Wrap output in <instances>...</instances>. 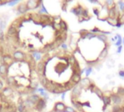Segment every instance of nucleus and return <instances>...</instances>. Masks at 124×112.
<instances>
[{"mask_svg": "<svg viewBox=\"0 0 124 112\" xmlns=\"http://www.w3.org/2000/svg\"><path fill=\"white\" fill-rule=\"evenodd\" d=\"M110 99L111 100H112V102L115 104V105H120L122 102V99L120 97V96L116 95V94H112L110 95Z\"/></svg>", "mask_w": 124, "mask_h": 112, "instance_id": "nucleus-1", "label": "nucleus"}, {"mask_svg": "<svg viewBox=\"0 0 124 112\" xmlns=\"http://www.w3.org/2000/svg\"><path fill=\"white\" fill-rule=\"evenodd\" d=\"M83 7L81 6H78V7H73L71 9V12L75 14L77 16H81L82 15V13H83Z\"/></svg>", "mask_w": 124, "mask_h": 112, "instance_id": "nucleus-2", "label": "nucleus"}, {"mask_svg": "<svg viewBox=\"0 0 124 112\" xmlns=\"http://www.w3.org/2000/svg\"><path fill=\"white\" fill-rule=\"evenodd\" d=\"M66 106L65 105V104L62 102H58L55 104V109L57 111H65Z\"/></svg>", "mask_w": 124, "mask_h": 112, "instance_id": "nucleus-3", "label": "nucleus"}, {"mask_svg": "<svg viewBox=\"0 0 124 112\" xmlns=\"http://www.w3.org/2000/svg\"><path fill=\"white\" fill-rule=\"evenodd\" d=\"M81 92V86L79 85L78 87H75L73 89L72 95H73V97H78V96L80 95Z\"/></svg>", "mask_w": 124, "mask_h": 112, "instance_id": "nucleus-4", "label": "nucleus"}, {"mask_svg": "<svg viewBox=\"0 0 124 112\" xmlns=\"http://www.w3.org/2000/svg\"><path fill=\"white\" fill-rule=\"evenodd\" d=\"M13 57H14V58H15L17 60H23L25 58V55L23 52H22L21 51H16L14 52Z\"/></svg>", "mask_w": 124, "mask_h": 112, "instance_id": "nucleus-5", "label": "nucleus"}, {"mask_svg": "<svg viewBox=\"0 0 124 112\" xmlns=\"http://www.w3.org/2000/svg\"><path fill=\"white\" fill-rule=\"evenodd\" d=\"M90 80L88 79V78H85V79H82L81 81V82H80V86H81V87L82 88V87H89V86L90 85Z\"/></svg>", "mask_w": 124, "mask_h": 112, "instance_id": "nucleus-6", "label": "nucleus"}, {"mask_svg": "<svg viewBox=\"0 0 124 112\" xmlns=\"http://www.w3.org/2000/svg\"><path fill=\"white\" fill-rule=\"evenodd\" d=\"M71 81L75 82L76 84H78L81 81V75H80V74H73Z\"/></svg>", "mask_w": 124, "mask_h": 112, "instance_id": "nucleus-7", "label": "nucleus"}, {"mask_svg": "<svg viewBox=\"0 0 124 112\" xmlns=\"http://www.w3.org/2000/svg\"><path fill=\"white\" fill-rule=\"evenodd\" d=\"M18 10L21 13H25L28 10V8L27 5H21L18 7Z\"/></svg>", "mask_w": 124, "mask_h": 112, "instance_id": "nucleus-8", "label": "nucleus"}, {"mask_svg": "<svg viewBox=\"0 0 124 112\" xmlns=\"http://www.w3.org/2000/svg\"><path fill=\"white\" fill-rule=\"evenodd\" d=\"M107 52H108V51H107V47H104V48L102 50V51L101 52V53L99 54V56L98 59H99V60H101V59H103V58H106V56L107 55Z\"/></svg>", "mask_w": 124, "mask_h": 112, "instance_id": "nucleus-9", "label": "nucleus"}, {"mask_svg": "<svg viewBox=\"0 0 124 112\" xmlns=\"http://www.w3.org/2000/svg\"><path fill=\"white\" fill-rule=\"evenodd\" d=\"M27 7L28 9H34L37 7V2L36 1H28L27 2Z\"/></svg>", "mask_w": 124, "mask_h": 112, "instance_id": "nucleus-10", "label": "nucleus"}, {"mask_svg": "<svg viewBox=\"0 0 124 112\" xmlns=\"http://www.w3.org/2000/svg\"><path fill=\"white\" fill-rule=\"evenodd\" d=\"M102 100L104 103V105H106L107 106L108 105L110 104V102H111V99L110 97H107V96H103L102 97Z\"/></svg>", "mask_w": 124, "mask_h": 112, "instance_id": "nucleus-11", "label": "nucleus"}, {"mask_svg": "<svg viewBox=\"0 0 124 112\" xmlns=\"http://www.w3.org/2000/svg\"><path fill=\"white\" fill-rule=\"evenodd\" d=\"M45 101L44 99H40L38 102V104H37V108L39 110H41L42 108H44L45 107Z\"/></svg>", "mask_w": 124, "mask_h": 112, "instance_id": "nucleus-12", "label": "nucleus"}, {"mask_svg": "<svg viewBox=\"0 0 124 112\" xmlns=\"http://www.w3.org/2000/svg\"><path fill=\"white\" fill-rule=\"evenodd\" d=\"M96 38L99 39V40H101L102 42H103L104 43H106V42L107 41V37L106 35L103 34H97L96 35Z\"/></svg>", "mask_w": 124, "mask_h": 112, "instance_id": "nucleus-13", "label": "nucleus"}, {"mask_svg": "<svg viewBox=\"0 0 124 112\" xmlns=\"http://www.w3.org/2000/svg\"><path fill=\"white\" fill-rule=\"evenodd\" d=\"M40 99H39V97L38 96V95H32L31 97H30V98H29V100L33 103V104H34V103H38L39 102V100Z\"/></svg>", "mask_w": 124, "mask_h": 112, "instance_id": "nucleus-14", "label": "nucleus"}, {"mask_svg": "<svg viewBox=\"0 0 124 112\" xmlns=\"http://www.w3.org/2000/svg\"><path fill=\"white\" fill-rule=\"evenodd\" d=\"M94 92H95V94H96L98 97H99L100 98H102V97H103V93H102V92L101 91V90H99V88L95 87V89H94Z\"/></svg>", "mask_w": 124, "mask_h": 112, "instance_id": "nucleus-15", "label": "nucleus"}, {"mask_svg": "<svg viewBox=\"0 0 124 112\" xmlns=\"http://www.w3.org/2000/svg\"><path fill=\"white\" fill-rule=\"evenodd\" d=\"M112 112H123V108L120 105H115L112 107Z\"/></svg>", "mask_w": 124, "mask_h": 112, "instance_id": "nucleus-16", "label": "nucleus"}, {"mask_svg": "<svg viewBox=\"0 0 124 112\" xmlns=\"http://www.w3.org/2000/svg\"><path fill=\"white\" fill-rule=\"evenodd\" d=\"M60 26H61V29L63 30V31H67L68 30V26H67V24H66V23L65 22V21H60Z\"/></svg>", "mask_w": 124, "mask_h": 112, "instance_id": "nucleus-17", "label": "nucleus"}, {"mask_svg": "<svg viewBox=\"0 0 124 112\" xmlns=\"http://www.w3.org/2000/svg\"><path fill=\"white\" fill-rule=\"evenodd\" d=\"M12 92H13L12 90H11L10 88L7 87V88H5V89L3 90V94H4L5 96H9L10 95H11Z\"/></svg>", "mask_w": 124, "mask_h": 112, "instance_id": "nucleus-18", "label": "nucleus"}, {"mask_svg": "<svg viewBox=\"0 0 124 112\" xmlns=\"http://www.w3.org/2000/svg\"><path fill=\"white\" fill-rule=\"evenodd\" d=\"M7 72V67L5 65H1L0 66V74H5Z\"/></svg>", "mask_w": 124, "mask_h": 112, "instance_id": "nucleus-19", "label": "nucleus"}, {"mask_svg": "<svg viewBox=\"0 0 124 112\" xmlns=\"http://www.w3.org/2000/svg\"><path fill=\"white\" fill-rule=\"evenodd\" d=\"M117 42L115 43V45L117 46V47H119V46H120L122 45L123 39H122V38H121V37H120V34H117Z\"/></svg>", "mask_w": 124, "mask_h": 112, "instance_id": "nucleus-20", "label": "nucleus"}, {"mask_svg": "<svg viewBox=\"0 0 124 112\" xmlns=\"http://www.w3.org/2000/svg\"><path fill=\"white\" fill-rule=\"evenodd\" d=\"M99 59H96V60H89V61H86L88 66H95L98 62H99Z\"/></svg>", "mask_w": 124, "mask_h": 112, "instance_id": "nucleus-21", "label": "nucleus"}, {"mask_svg": "<svg viewBox=\"0 0 124 112\" xmlns=\"http://www.w3.org/2000/svg\"><path fill=\"white\" fill-rule=\"evenodd\" d=\"M86 37L88 38V39H92V38L96 37V34H93V33H91V32H88V33L86 34Z\"/></svg>", "mask_w": 124, "mask_h": 112, "instance_id": "nucleus-22", "label": "nucleus"}, {"mask_svg": "<svg viewBox=\"0 0 124 112\" xmlns=\"http://www.w3.org/2000/svg\"><path fill=\"white\" fill-rule=\"evenodd\" d=\"M117 95H124V88L123 87H118L117 90Z\"/></svg>", "mask_w": 124, "mask_h": 112, "instance_id": "nucleus-23", "label": "nucleus"}, {"mask_svg": "<svg viewBox=\"0 0 124 112\" xmlns=\"http://www.w3.org/2000/svg\"><path fill=\"white\" fill-rule=\"evenodd\" d=\"M105 3H106L107 6H108L110 8H112V7L115 5L114 2H113V1H112V0H108V1H106V2H105Z\"/></svg>", "mask_w": 124, "mask_h": 112, "instance_id": "nucleus-24", "label": "nucleus"}, {"mask_svg": "<svg viewBox=\"0 0 124 112\" xmlns=\"http://www.w3.org/2000/svg\"><path fill=\"white\" fill-rule=\"evenodd\" d=\"M16 33V29L13 27H11L8 30V34L9 35H14Z\"/></svg>", "mask_w": 124, "mask_h": 112, "instance_id": "nucleus-25", "label": "nucleus"}, {"mask_svg": "<svg viewBox=\"0 0 124 112\" xmlns=\"http://www.w3.org/2000/svg\"><path fill=\"white\" fill-rule=\"evenodd\" d=\"M82 16H83V18H84L85 19L89 17V12H88V10H87V9H83V13H82Z\"/></svg>", "mask_w": 124, "mask_h": 112, "instance_id": "nucleus-26", "label": "nucleus"}, {"mask_svg": "<svg viewBox=\"0 0 124 112\" xmlns=\"http://www.w3.org/2000/svg\"><path fill=\"white\" fill-rule=\"evenodd\" d=\"M117 5L120 6V10L121 11H123L124 12V2H122V1H119L117 2Z\"/></svg>", "mask_w": 124, "mask_h": 112, "instance_id": "nucleus-27", "label": "nucleus"}, {"mask_svg": "<svg viewBox=\"0 0 124 112\" xmlns=\"http://www.w3.org/2000/svg\"><path fill=\"white\" fill-rule=\"evenodd\" d=\"M91 71H92V67H89L88 68H86V76H89V75H90V74L91 73Z\"/></svg>", "mask_w": 124, "mask_h": 112, "instance_id": "nucleus-28", "label": "nucleus"}, {"mask_svg": "<svg viewBox=\"0 0 124 112\" xmlns=\"http://www.w3.org/2000/svg\"><path fill=\"white\" fill-rule=\"evenodd\" d=\"M65 112H76L75 110L72 108V107H69V106H66Z\"/></svg>", "mask_w": 124, "mask_h": 112, "instance_id": "nucleus-29", "label": "nucleus"}, {"mask_svg": "<svg viewBox=\"0 0 124 112\" xmlns=\"http://www.w3.org/2000/svg\"><path fill=\"white\" fill-rule=\"evenodd\" d=\"M91 33H99V34H100L101 33V30H99L98 28H94V29H91V31H90Z\"/></svg>", "mask_w": 124, "mask_h": 112, "instance_id": "nucleus-30", "label": "nucleus"}, {"mask_svg": "<svg viewBox=\"0 0 124 112\" xmlns=\"http://www.w3.org/2000/svg\"><path fill=\"white\" fill-rule=\"evenodd\" d=\"M93 12H94V14L96 16L99 17V10H98L96 7L93 8Z\"/></svg>", "mask_w": 124, "mask_h": 112, "instance_id": "nucleus-31", "label": "nucleus"}, {"mask_svg": "<svg viewBox=\"0 0 124 112\" xmlns=\"http://www.w3.org/2000/svg\"><path fill=\"white\" fill-rule=\"evenodd\" d=\"M54 27H55V29L57 31H60V29H61V26H60V23H55V24H54Z\"/></svg>", "mask_w": 124, "mask_h": 112, "instance_id": "nucleus-32", "label": "nucleus"}, {"mask_svg": "<svg viewBox=\"0 0 124 112\" xmlns=\"http://www.w3.org/2000/svg\"><path fill=\"white\" fill-rule=\"evenodd\" d=\"M70 61L71 64H72V65H73V64H75V63H76L77 60H76V59L73 56H72V57L70 58Z\"/></svg>", "mask_w": 124, "mask_h": 112, "instance_id": "nucleus-33", "label": "nucleus"}, {"mask_svg": "<svg viewBox=\"0 0 124 112\" xmlns=\"http://www.w3.org/2000/svg\"><path fill=\"white\" fill-rule=\"evenodd\" d=\"M84 105H86V106H87V107H91L90 103H89V101H86V102H85V103H82V106H84Z\"/></svg>", "mask_w": 124, "mask_h": 112, "instance_id": "nucleus-34", "label": "nucleus"}, {"mask_svg": "<svg viewBox=\"0 0 124 112\" xmlns=\"http://www.w3.org/2000/svg\"><path fill=\"white\" fill-rule=\"evenodd\" d=\"M18 2V1H11L10 2H9V3H8V5H9L10 6H13V5H14L17 4Z\"/></svg>", "mask_w": 124, "mask_h": 112, "instance_id": "nucleus-35", "label": "nucleus"}, {"mask_svg": "<svg viewBox=\"0 0 124 112\" xmlns=\"http://www.w3.org/2000/svg\"><path fill=\"white\" fill-rule=\"evenodd\" d=\"M38 68H39V71H42L43 70V68H44V66H43V63H40L38 66Z\"/></svg>", "mask_w": 124, "mask_h": 112, "instance_id": "nucleus-36", "label": "nucleus"}, {"mask_svg": "<svg viewBox=\"0 0 124 112\" xmlns=\"http://www.w3.org/2000/svg\"><path fill=\"white\" fill-rule=\"evenodd\" d=\"M122 48H123V46L120 45L117 47V53H120L121 51H122Z\"/></svg>", "mask_w": 124, "mask_h": 112, "instance_id": "nucleus-37", "label": "nucleus"}, {"mask_svg": "<svg viewBox=\"0 0 124 112\" xmlns=\"http://www.w3.org/2000/svg\"><path fill=\"white\" fill-rule=\"evenodd\" d=\"M34 55L36 58V60H39L41 58V55L39 53H36V54H34Z\"/></svg>", "mask_w": 124, "mask_h": 112, "instance_id": "nucleus-38", "label": "nucleus"}, {"mask_svg": "<svg viewBox=\"0 0 124 112\" xmlns=\"http://www.w3.org/2000/svg\"><path fill=\"white\" fill-rule=\"evenodd\" d=\"M118 74H119V75H120V77H122V78L124 77V71H120Z\"/></svg>", "mask_w": 124, "mask_h": 112, "instance_id": "nucleus-39", "label": "nucleus"}, {"mask_svg": "<svg viewBox=\"0 0 124 112\" xmlns=\"http://www.w3.org/2000/svg\"><path fill=\"white\" fill-rule=\"evenodd\" d=\"M115 26L116 27H117V28H120V27L122 26V23H121V22H117L116 24H115Z\"/></svg>", "mask_w": 124, "mask_h": 112, "instance_id": "nucleus-40", "label": "nucleus"}, {"mask_svg": "<svg viewBox=\"0 0 124 112\" xmlns=\"http://www.w3.org/2000/svg\"><path fill=\"white\" fill-rule=\"evenodd\" d=\"M61 47L64 49V50H68V45H66V44H62V45H61Z\"/></svg>", "mask_w": 124, "mask_h": 112, "instance_id": "nucleus-41", "label": "nucleus"}, {"mask_svg": "<svg viewBox=\"0 0 124 112\" xmlns=\"http://www.w3.org/2000/svg\"><path fill=\"white\" fill-rule=\"evenodd\" d=\"M3 36H4L3 31H2V29H0V39H2L3 38Z\"/></svg>", "mask_w": 124, "mask_h": 112, "instance_id": "nucleus-42", "label": "nucleus"}, {"mask_svg": "<svg viewBox=\"0 0 124 112\" xmlns=\"http://www.w3.org/2000/svg\"><path fill=\"white\" fill-rule=\"evenodd\" d=\"M89 2H90L91 3H94V4L99 3V1H97V0H90Z\"/></svg>", "mask_w": 124, "mask_h": 112, "instance_id": "nucleus-43", "label": "nucleus"}, {"mask_svg": "<svg viewBox=\"0 0 124 112\" xmlns=\"http://www.w3.org/2000/svg\"><path fill=\"white\" fill-rule=\"evenodd\" d=\"M18 109H19L20 112H22V111H23V105H19V107H18Z\"/></svg>", "mask_w": 124, "mask_h": 112, "instance_id": "nucleus-44", "label": "nucleus"}, {"mask_svg": "<svg viewBox=\"0 0 124 112\" xmlns=\"http://www.w3.org/2000/svg\"><path fill=\"white\" fill-rule=\"evenodd\" d=\"M2 88H3V83L1 81H0V90H1Z\"/></svg>", "mask_w": 124, "mask_h": 112, "instance_id": "nucleus-45", "label": "nucleus"}, {"mask_svg": "<svg viewBox=\"0 0 124 112\" xmlns=\"http://www.w3.org/2000/svg\"><path fill=\"white\" fill-rule=\"evenodd\" d=\"M65 92H64L62 94V100H64V99H65Z\"/></svg>", "mask_w": 124, "mask_h": 112, "instance_id": "nucleus-46", "label": "nucleus"}, {"mask_svg": "<svg viewBox=\"0 0 124 112\" xmlns=\"http://www.w3.org/2000/svg\"><path fill=\"white\" fill-rule=\"evenodd\" d=\"M122 43L123 44V45H124V38L123 39V42H122Z\"/></svg>", "mask_w": 124, "mask_h": 112, "instance_id": "nucleus-47", "label": "nucleus"}]
</instances>
